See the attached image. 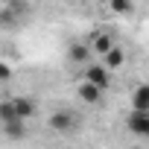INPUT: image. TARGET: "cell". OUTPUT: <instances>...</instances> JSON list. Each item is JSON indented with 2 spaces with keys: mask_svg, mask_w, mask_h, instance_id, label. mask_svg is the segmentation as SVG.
<instances>
[{
  "mask_svg": "<svg viewBox=\"0 0 149 149\" xmlns=\"http://www.w3.org/2000/svg\"><path fill=\"white\" fill-rule=\"evenodd\" d=\"M3 129H6V137H12V140H21L24 134H26V120H9V123H3Z\"/></svg>",
  "mask_w": 149,
  "mask_h": 149,
  "instance_id": "obj_10",
  "label": "cell"
},
{
  "mask_svg": "<svg viewBox=\"0 0 149 149\" xmlns=\"http://www.w3.org/2000/svg\"><path fill=\"white\" fill-rule=\"evenodd\" d=\"M88 44H91V50H94V53H97L100 58H102L105 53H111V50L117 47V41H114V35H111L108 29H100V32H94Z\"/></svg>",
  "mask_w": 149,
  "mask_h": 149,
  "instance_id": "obj_4",
  "label": "cell"
},
{
  "mask_svg": "<svg viewBox=\"0 0 149 149\" xmlns=\"http://www.w3.org/2000/svg\"><path fill=\"white\" fill-rule=\"evenodd\" d=\"M0 114H3V123H9V120H18V114H15V102H12V100H6L3 105H0Z\"/></svg>",
  "mask_w": 149,
  "mask_h": 149,
  "instance_id": "obj_12",
  "label": "cell"
},
{
  "mask_svg": "<svg viewBox=\"0 0 149 149\" xmlns=\"http://www.w3.org/2000/svg\"><path fill=\"white\" fill-rule=\"evenodd\" d=\"M102 64H105L108 70L123 67V64H126V50H123V47H114L111 53H105V56H102Z\"/></svg>",
  "mask_w": 149,
  "mask_h": 149,
  "instance_id": "obj_8",
  "label": "cell"
},
{
  "mask_svg": "<svg viewBox=\"0 0 149 149\" xmlns=\"http://www.w3.org/2000/svg\"><path fill=\"white\" fill-rule=\"evenodd\" d=\"M79 114L76 111H70V108H58V111H53L50 114V120H47V126L56 132V134H73L79 129Z\"/></svg>",
  "mask_w": 149,
  "mask_h": 149,
  "instance_id": "obj_1",
  "label": "cell"
},
{
  "mask_svg": "<svg viewBox=\"0 0 149 149\" xmlns=\"http://www.w3.org/2000/svg\"><path fill=\"white\" fill-rule=\"evenodd\" d=\"M79 100H82L85 105H100V102H102V91H100L97 85H91V82H82V85H79Z\"/></svg>",
  "mask_w": 149,
  "mask_h": 149,
  "instance_id": "obj_5",
  "label": "cell"
},
{
  "mask_svg": "<svg viewBox=\"0 0 149 149\" xmlns=\"http://www.w3.org/2000/svg\"><path fill=\"white\" fill-rule=\"evenodd\" d=\"M15 102V114L21 117V120H29L32 114H35V102L29 100V97H18V100H12Z\"/></svg>",
  "mask_w": 149,
  "mask_h": 149,
  "instance_id": "obj_9",
  "label": "cell"
},
{
  "mask_svg": "<svg viewBox=\"0 0 149 149\" xmlns=\"http://www.w3.org/2000/svg\"><path fill=\"white\" fill-rule=\"evenodd\" d=\"M132 108L149 111V82H140V85L132 91Z\"/></svg>",
  "mask_w": 149,
  "mask_h": 149,
  "instance_id": "obj_6",
  "label": "cell"
},
{
  "mask_svg": "<svg viewBox=\"0 0 149 149\" xmlns=\"http://www.w3.org/2000/svg\"><path fill=\"white\" fill-rule=\"evenodd\" d=\"M91 56H94V50H91V44H73L70 47V61H76V64H91Z\"/></svg>",
  "mask_w": 149,
  "mask_h": 149,
  "instance_id": "obj_7",
  "label": "cell"
},
{
  "mask_svg": "<svg viewBox=\"0 0 149 149\" xmlns=\"http://www.w3.org/2000/svg\"><path fill=\"white\" fill-rule=\"evenodd\" d=\"M85 82H91V85H97L100 91H105V88L111 85V70H108L102 61H91V64L85 67Z\"/></svg>",
  "mask_w": 149,
  "mask_h": 149,
  "instance_id": "obj_2",
  "label": "cell"
},
{
  "mask_svg": "<svg viewBox=\"0 0 149 149\" xmlns=\"http://www.w3.org/2000/svg\"><path fill=\"white\" fill-rule=\"evenodd\" d=\"M108 6L114 15H132V9H134L132 0H108Z\"/></svg>",
  "mask_w": 149,
  "mask_h": 149,
  "instance_id": "obj_11",
  "label": "cell"
},
{
  "mask_svg": "<svg viewBox=\"0 0 149 149\" xmlns=\"http://www.w3.org/2000/svg\"><path fill=\"white\" fill-rule=\"evenodd\" d=\"M126 126H129L132 134L149 137V111H137V108H132L129 117H126Z\"/></svg>",
  "mask_w": 149,
  "mask_h": 149,
  "instance_id": "obj_3",
  "label": "cell"
}]
</instances>
